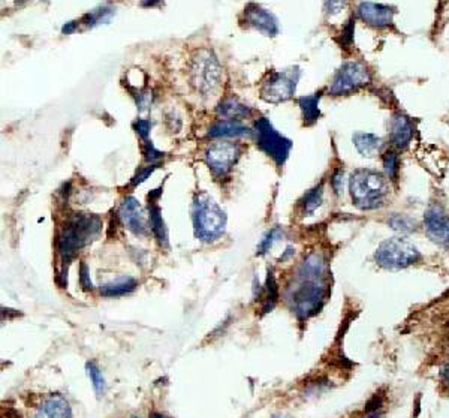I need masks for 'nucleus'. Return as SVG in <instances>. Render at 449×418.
<instances>
[{"instance_id":"nucleus-1","label":"nucleus","mask_w":449,"mask_h":418,"mask_svg":"<svg viewBox=\"0 0 449 418\" xmlns=\"http://www.w3.org/2000/svg\"><path fill=\"white\" fill-rule=\"evenodd\" d=\"M329 294L328 267L324 256L313 252L299 265L286 298L295 315L304 321L316 315L325 305Z\"/></svg>"},{"instance_id":"nucleus-2","label":"nucleus","mask_w":449,"mask_h":418,"mask_svg":"<svg viewBox=\"0 0 449 418\" xmlns=\"http://www.w3.org/2000/svg\"><path fill=\"white\" fill-rule=\"evenodd\" d=\"M102 231V221L92 213H75L66 221L59 232L57 251L62 261V277L68 276V267L75 256L85 246L90 244Z\"/></svg>"},{"instance_id":"nucleus-3","label":"nucleus","mask_w":449,"mask_h":418,"mask_svg":"<svg viewBox=\"0 0 449 418\" xmlns=\"http://www.w3.org/2000/svg\"><path fill=\"white\" fill-rule=\"evenodd\" d=\"M350 197L361 210L380 209L390 195L388 180L379 171L359 168L350 176Z\"/></svg>"},{"instance_id":"nucleus-4","label":"nucleus","mask_w":449,"mask_h":418,"mask_svg":"<svg viewBox=\"0 0 449 418\" xmlns=\"http://www.w3.org/2000/svg\"><path fill=\"white\" fill-rule=\"evenodd\" d=\"M192 221L197 239L204 243L219 240L227 230V213L207 194H199L192 206Z\"/></svg>"},{"instance_id":"nucleus-5","label":"nucleus","mask_w":449,"mask_h":418,"mask_svg":"<svg viewBox=\"0 0 449 418\" xmlns=\"http://www.w3.org/2000/svg\"><path fill=\"white\" fill-rule=\"evenodd\" d=\"M421 253L408 239L394 237L380 243L374 260L378 265L387 270H400L421 261Z\"/></svg>"},{"instance_id":"nucleus-6","label":"nucleus","mask_w":449,"mask_h":418,"mask_svg":"<svg viewBox=\"0 0 449 418\" xmlns=\"http://www.w3.org/2000/svg\"><path fill=\"white\" fill-rule=\"evenodd\" d=\"M255 127L258 147L265 155H269L274 160L277 167H283L287 158H290L292 148L291 139L283 137L277 131L266 117H261V119L256 120Z\"/></svg>"},{"instance_id":"nucleus-7","label":"nucleus","mask_w":449,"mask_h":418,"mask_svg":"<svg viewBox=\"0 0 449 418\" xmlns=\"http://www.w3.org/2000/svg\"><path fill=\"white\" fill-rule=\"evenodd\" d=\"M299 75H301L299 68L270 72L261 84V98L270 104H280L291 99L295 95Z\"/></svg>"},{"instance_id":"nucleus-8","label":"nucleus","mask_w":449,"mask_h":418,"mask_svg":"<svg viewBox=\"0 0 449 418\" xmlns=\"http://www.w3.org/2000/svg\"><path fill=\"white\" fill-rule=\"evenodd\" d=\"M222 68L210 51H199L192 67V84L201 93H213L220 84Z\"/></svg>"},{"instance_id":"nucleus-9","label":"nucleus","mask_w":449,"mask_h":418,"mask_svg":"<svg viewBox=\"0 0 449 418\" xmlns=\"http://www.w3.org/2000/svg\"><path fill=\"white\" fill-rule=\"evenodd\" d=\"M371 80L370 71L362 65L359 62H348L341 67L336 77L333 80V84L329 88V95L333 96H343L349 95L352 92H357L361 88H364Z\"/></svg>"},{"instance_id":"nucleus-10","label":"nucleus","mask_w":449,"mask_h":418,"mask_svg":"<svg viewBox=\"0 0 449 418\" xmlns=\"http://www.w3.org/2000/svg\"><path fill=\"white\" fill-rule=\"evenodd\" d=\"M241 155V148L234 143H215L206 152L207 165L211 173L218 179H223L229 174L232 167L237 164Z\"/></svg>"},{"instance_id":"nucleus-11","label":"nucleus","mask_w":449,"mask_h":418,"mask_svg":"<svg viewBox=\"0 0 449 418\" xmlns=\"http://www.w3.org/2000/svg\"><path fill=\"white\" fill-rule=\"evenodd\" d=\"M244 21L245 25L259 30L266 36H276L280 32L279 20L276 18L269 9H264L261 5L249 4L244 9Z\"/></svg>"},{"instance_id":"nucleus-12","label":"nucleus","mask_w":449,"mask_h":418,"mask_svg":"<svg viewBox=\"0 0 449 418\" xmlns=\"http://www.w3.org/2000/svg\"><path fill=\"white\" fill-rule=\"evenodd\" d=\"M119 216L124 227L135 235H145L148 232L147 218L140 202L134 197H126L122 202Z\"/></svg>"},{"instance_id":"nucleus-13","label":"nucleus","mask_w":449,"mask_h":418,"mask_svg":"<svg viewBox=\"0 0 449 418\" xmlns=\"http://www.w3.org/2000/svg\"><path fill=\"white\" fill-rule=\"evenodd\" d=\"M424 225L427 234L433 242L442 246H449V218L442 207H430L425 213Z\"/></svg>"},{"instance_id":"nucleus-14","label":"nucleus","mask_w":449,"mask_h":418,"mask_svg":"<svg viewBox=\"0 0 449 418\" xmlns=\"http://www.w3.org/2000/svg\"><path fill=\"white\" fill-rule=\"evenodd\" d=\"M358 14L359 18L364 21L366 25L371 27H388L392 25L395 9L382 5V4H374V2H362L358 6Z\"/></svg>"},{"instance_id":"nucleus-15","label":"nucleus","mask_w":449,"mask_h":418,"mask_svg":"<svg viewBox=\"0 0 449 418\" xmlns=\"http://www.w3.org/2000/svg\"><path fill=\"white\" fill-rule=\"evenodd\" d=\"M162 194V188L155 189L153 192H150L148 195V222H150V230L155 234L156 240L162 248L168 249V230L165 227V222L162 218V211H160V207L157 204V200Z\"/></svg>"},{"instance_id":"nucleus-16","label":"nucleus","mask_w":449,"mask_h":418,"mask_svg":"<svg viewBox=\"0 0 449 418\" xmlns=\"http://www.w3.org/2000/svg\"><path fill=\"white\" fill-rule=\"evenodd\" d=\"M413 137V125L403 114H397L392 117L391 127H390V139L391 144L397 148L408 147Z\"/></svg>"},{"instance_id":"nucleus-17","label":"nucleus","mask_w":449,"mask_h":418,"mask_svg":"<svg viewBox=\"0 0 449 418\" xmlns=\"http://www.w3.org/2000/svg\"><path fill=\"white\" fill-rule=\"evenodd\" d=\"M252 135L250 127L238 120H220L213 125L208 131L210 138H240Z\"/></svg>"},{"instance_id":"nucleus-18","label":"nucleus","mask_w":449,"mask_h":418,"mask_svg":"<svg viewBox=\"0 0 449 418\" xmlns=\"http://www.w3.org/2000/svg\"><path fill=\"white\" fill-rule=\"evenodd\" d=\"M218 114L223 120H241L245 119V117H250L253 114V110L250 106L241 104L238 99L229 98L224 99L218 106Z\"/></svg>"},{"instance_id":"nucleus-19","label":"nucleus","mask_w":449,"mask_h":418,"mask_svg":"<svg viewBox=\"0 0 449 418\" xmlns=\"http://www.w3.org/2000/svg\"><path fill=\"white\" fill-rule=\"evenodd\" d=\"M38 418H71L69 403L60 396H51L41 406Z\"/></svg>"},{"instance_id":"nucleus-20","label":"nucleus","mask_w":449,"mask_h":418,"mask_svg":"<svg viewBox=\"0 0 449 418\" xmlns=\"http://www.w3.org/2000/svg\"><path fill=\"white\" fill-rule=\"evenodd\" d=\"M320 98H322V90L310 95V96H301V98L298 99V105L303 113L304 125L310 126L320 119V116H322L320 114V109H319Z\"/></svg>"},{"instance_id":"nucleus-21","label":"nucleus","mask_w":449,"mask_h":418,"mask_svg":"<svg viewBox=\"0 0 449 418\" xmlns=\"http://www.w3.org/2000/svg\"><path fill=\"white\" fill-rule=\"evenodd\" d=\"M136 281L134 277H120L117 279V281H113L110 284H105L104 286H101V294L104 297H122L132 293L134 289L136 288Z\"/></svg>"},{"instance_id":"nucleus-22","label":"nucleus","mask_w":449,"mask_h":418,"mask_svg":"<svg viewBox=\"0 0 449 418\" xmlns=\"http://www.w3.org/2000/svg\"><path fill=\"white\" fill-rule=\"evenodd\" d=\"M354 144L358 152L362 156H367V158H371L376 153H379V150L382 147V141L379 137L373 134H366V132H357L354 135Z\"/></svg>"},{"instance_id":"nucleus-23","label":"nucleus","mask_w":449,"mask_h":418,"mask_svg":"<svg viewBox=\"0 0 449 418\" xmlns=\"http://www.w3.org/2000/svg\"><path fill=\"white\" fill-rule=\"evenodd\" d=\"M264 291H265V295L262 302V312L269 314L274 309L277 300H279V288H277V282L271 270H269V276H266V284Z\"/></svg>"},{"instance_id":"nucleus-24","label":"nucleus","mask_w":449,"mask_h":418,"mask_svg":"<svg viewBox=\"0 0 449 418\" xmlns=\"http://www.w3.org/2000/svg\"><path fill=\"white\" fill-rule=\"evenodd\" d=\"M113 14H114L113 8L102 6L99 9L90 11L89 14H85L81 20H78V26L85 25V27H94V26L105 23V21H108L113 17Z\"/></svg>"},{"instance_id":"nucleus-25","label":"nucleus","mask_w":449,"mask_h":418,"mask_svg":"<svg viewBox=\"0 0 449 418\" xmlns=\"http://www.w3.org/2000/svg\"><path fill=\"white\" fill-rule=\"evenodd\" d=\"M322 200H324V186L320 183L319 186H315L313 189H310L307 194L304 195L303 201H301V207H303V213L304 214H312L318 207H320L322 204Z\"/></svg>"},{"instance_id":"nucleus-26","label":"nucleus","mask_w":449,"mask_h":418,"mask_svg":"<svg viewBox=\"0 0 449 418\" xmlns=\"http://www.w3.org/2000/svg\"><path fill=\"white\" fill-rule=\"evenodd\" d=\"M85 369H87V375H89V378H90V381L93 384V389H94L96 394L102 396L105 393V379L102 377L101 369L96 366L93 361L85 364Z\"/></svg>"},{"instance_id":"nucleus-27","label":"nucleus","mask_w":449,"mask_h":418,"mask_svg":"<svg viewBox=\"0 0 449 418\" xmlns=\"http://www.w3.org/2000/svg\"><path fill=\"white\" fill-rule=\"evenodd\" d=\"M383 167L385 171H387V176L391 180H397L399 179V173H400V160L399 156L392 150H388L387 153L383 156Z\"/></svg>"},{"instance_id":"nucleus-28","label":"nucleus","mask_w":449,"mask_h":418,"mask_svg":"<svg viewBox=\"0 0 449 418\" xmlns=\"http://www.w3.org/2000/svg\"><path fill=\"white\" fill-rule=\"evenodd\" d=\"M143 153H144V158L148 162V165H156L157 162H160V160L164 159V155H165L162 152H159V150L152 144L150 139L143 141Z\"/></svg>"},{"instance_id":"nucleus-29","label":"nucleus","mask_w":449,"mask_h":418,"mask_svg":"<svg viewBox=\"0 0 449 418\" xmlns=\"http://www.w3.org/2000/svg\"><path fill=\"white\" fill-rule=\"evenodd\" d=\"M280 235H282L280 228H273V230H271L269 234H266L265 237L261 240V243H259V246H258V252H256V253H258V255H265L266 252H269V251L273 248L274 242H276L277 239H279Z\"/></svg>"},{"instance_id":"nucleus-30","label":"nucleus","mask_w":449,"mask_h":418,"mask_svg":"<svg viewBox=\"0 0 449 418\" xmlns=\"http://www.w3.org/2000/svg\"><path fill=\"white\" fill-rule=\"evenodd\" d=\"M391 225L394 230H399L401 232H409L415 230V221L406 216H400V214H397V216H394L391 219Z\"/></svg>"},{"instance_id":"nucleus-31","label":"nucleus","mask_w":449,"mask_h":418,"mask_svg":"<svg viewBox=\"0 0 449 418\" xmlns=\"http://www.w3.org/2000/svg\"><path fill=\"white\" fill-rule=\"evenodd\" d=\"M80 284H81L83 289H85V291H92L93 289L89 267L85 263H81V265H80Z\"/></svg>"},{"instance_id":"nucleus-32","label":"nucleus","mask_w":449,"mask_h":418,"mask_svg":"<svg viewBox=\"0 0 449 418\" xmlns=\"http://www.w3.org/2000/svg\"><path fill=\"white\" fill-rule=\"evenodd\" d=\"M134 127H135L136 134L140 135V138L143 139V141H147L148 135H150V130H152V123H150L145 119H140V120L134 123Z\"/></svg>"},{"instance_id":"nucleus-33","label":"nucleus","mask_w":449,"mask_h":418,"mask_svg":"<svg viewBox=\"0 0 449 418\" xmlns=\"http://www.w3.org/2000/svg\"><path fill=\"white\" fill-rule=\"evenodd\" d=\"M155 169H156V165H148V167L143 168V169L140 171V173H138V174L132 179L131 186L135 188V186H138V185H141L143 181H145V179H147L148 176H152V173H153Z\"/></svg>"},{"instance_id":"nucleus-34","label":"nucleus","mask_w":449,"mask_h":418,"mask_svg":"<svg viewBox=\"0 0 449 418\" xmlns=\"http://www.w3.org/2000/svg\"><path fill=\"white\" fill-rule=\"evenodd\" d=\"M354 30H355V23H354V18H350L348 21V25L343 29V34H341V42H343V46H350L352 41H354Z\"/></svg>"},{"instance_id":"nucleus-35","label":"nucleus","mask_w":449,"mask_h":418,"mask_svg":"<svg viewBox=\"0 0 449 418\" xmlns=\"http://www.w3.org/2000/svg\"><path fill=\"white\" fill-rule=\"evenodd\" d=\"M331 186L336 190V194L340 195L343 194V171L337 169L336 173L331 177Z\"/></svg>"},{"instance_id":"nucleus-36","label":"nucleus","mask_w":449,"mask_h":418,"mask_svg":"<svg viewBox=\"0 0 449 418\" xmlns=\"http://www.w3.org/2000/svg\"><path fill=\"white\" fill-rule=\"evenodd\" d=\"M75 30H78V21H69V23H66L62 29V32L65 35H71Z\"/></svg>"},{"instance_id":"nucleus-37","label":"nucleus","mask_w":449,"mask_h":418,"mask_svg":"<svg viewBox=\"0 0 449 418\" xmlns=\"http://www.w3.org/2000/svg\"><path fill=\"white\" fill-rule=\"evenodd\" d=\"M150 418H168V417L159 414V412H152V414H150Z\"/></svg>"},{"instance_id":"nucleus-38","label":"nucleus","mask_w":449,"mask_h":418,"mask_svg":"<svg viewBox=\"0 0 449 418\" xmlns=\"http://www.w3.org/2000/svg\"><path fill=\"white\" fill-rule=\"evenodd\" d=\"M445 381L449 384V364H448V368L445 369Z\"/></svg>"},{"instance_id":"nucleus-39","label":"nucleus","mask_w":449,"mask_h":418,"mask_svg":"<svg viewBox=\"0 0 449 418\" xmlns=\"http://www.w3.org/2000/svg\"><path fill=\"white\" fill-rule=\"evenodd\" d=\"M364 418H379V415H378V414H371V415H367V417H364Z\"/></svg>"},{"instance_id":"nucleus-40","label":"nucleus","mask_w":449,"mask_h":418,"mask_svg":"<svg viewBox=\"0 0 449 418\" xmlns=\"http://www.w3.org/2000/svg\"><path fill=\"white\" fill-rule=\"evenodd\" d=\"M135 418H136V417H135Z\"/></svg>"}]
</instances>
